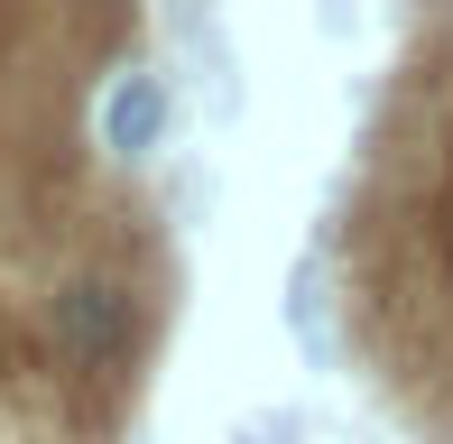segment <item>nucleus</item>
Masks as SVG:
<instances>
[{
	"label": "nucleus",
	"instance_id": "1",
	"mask_svg": "<svg viewBox=\"0 0 453 444\" xmlns=\"http://www.w3.org/2000/svg\"><path fill=\"white\" fill-rule=\"evenodd\" d=\"M37 333H47V361H65L74 389L120 398L139 379L149 296H139V278L111 269V259H65V269L37 287Z\"/></svg>",
	"mask_w": 453,
	"mask_h": 444
},
{
	"label": "nucleus",
	"instance_id": "2",
	"mask_svg": "<svg viewBox=\"0 0 453 444\" xmlns=\"http://www.w3.org/2000/svg\"><path fill=\"white\" fill-rule=\"evenodd\" d=\"M157 139H167V84L157 74H111V93H102V149L111 157H149Z\"/></svg>",
	"mask_w": 453,
	"mask_h": 444
}]
</instances>
